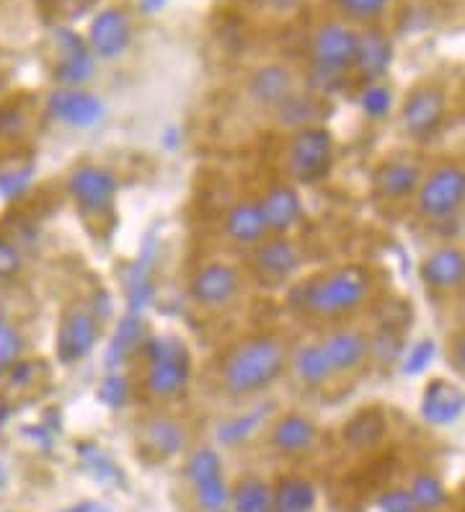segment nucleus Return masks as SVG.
Here are the masks:
<instances>
[{"label":"nucleus","mask_w":465,"mask_h":512,"mask_svg":"<svg viewBox=\"0 0 465 512\" xmlns=\"http://www.w3.org/2000/svg\"><path fill=\"white\" fill-rule=\"evenodd\" d=\"M31 182H34V166L29 161H11L0 166V200H21L29 192Z\"/></svg>","instance_id":"nucleus-35"},{"label":"nucleus","mask_w":465,"mask_h":512,"mask_svg":"<svg viewBox=\"0 0 465 512\" xmlns=\"http://www.w3.org/2000/svg\"><path fill=\"white\" fill-rule=\"evenodd\" d=\"M303 262V249L290 233H272L251 249V272L269 285H279L298 275Z\"/></svg>","instance_id":"nucleus-14"},{"label":"nucleus","mask_w":465,"mask_h":512,"mask_svg":"<svg viewBox=\"0 0 465 512\" xmlns=\"http://www.w3.org/2000/svg\"><path fill=\"white\" fill-rule=\"evenodd\" d=\"M52 47H55V63H52V78L57 86L86 88L96 75V57L88 50L86 39L60 26L52 32Z\"/></svg>","instance_id":"nucleus-17"},{"label":"nucleus","mask_w":465,"mask_h":512,"mask_svg":"<svg viewBox=\"0 0 465 512\" xmlns=\"http://www.w3.org/2000/svg\"><path fill=\"white\" fill-rule=\"evenodd\" d=\"M223 233L230 244L246 251L256 249L264 238L272 236L264 213H261L259 200H254V197H241L225 210Z\"/></svg>","instance_id":"nucleus-20"},{"label":"nucleus","mask_w":465,"mask_h":512,"mask_svg":"<svg viewBox=\"0 0 465 512\" xmlns=\"http://www.w3.org/2000/svg\"><path fill=\"white\" fill-rule=\"evenodd\" d=\"M143 342V319H140L137 313L124 316L117 326V334H114V339L109 342V350H106V365H109V368L122 365L127 357H132L140 350V344Z\"/></svg>","instance_id":"nucleus-29"},{"label":"nucleus","mask_w":465,"mask_h":512,"mask_svg":"<svg viewBox=\"0 0 465 512\" xmlns=\"http://www.w3.org/2000/svg\"><path fill=\"white\" fill-rule=\"evenodd\" d=\"M339 19L349 21L352 26H372L393 11L396 0H334Z\"/></svg>","instance_id":"nucleus-30"},{"label":"nucleus","mask_w":465,"mask_h":512,"mask_svg":"<svg viewBox=\"0 0 465 512\" xmlns=\"http://www.w3.org/2000/svg\"><path fill=\"white\" fill-rule=\"evenodd\" d=\"M316 502V487L303 476H287L274 487V512H313Z\"/></svg>","instance_id":"nucleus-28"},{"label":"nucleus","mask_w":465,"mask_h":512,"mask_svg":"<svg viewBox=\"0 0 465 512\" xmlns=\"http://www.w3.org/2000/svg\"><path fill=\"white\" fill-rule=\"evenodd\" d=\"M378 507L380 512H419L416 510L414 500H411L409 489L403 487H393L388 489V492L380 494Z\"/></svg>","instance_id":"nucleus-41"},{"label":"nucleus","mask_w":465,"mask_h":512,"mask_svg":"<svg viewBox=\"0 0 465 512\" xmlns=\"http://www.w3.org/2000/svg\"><path fill=\"white\" fill-rule=\"evenodd\" d=\"M24 269V254L8 236H0V285L19 280Z\"/></svg>","instance_id":"nucleus-39"},{"label":"nucleus","mask_w":465,"mask_h":512,"mask_svg":"<svg viewBox=\"0 0 465 512\" xmlns=\"http://www.w3.org/2000/svg\"><path fill=\"white\" fill-rule=\"evenodd\" d=\"M168 6V0H137V8L145 16H153V13H161Z\"/></svg>","instance_id":"nucleus-44"},{"label":"nucleus","mask_w":465,"mask_h":512,"mask_svg":"<svg viewBox=\"0 0 465 512\" xmlns=\"http://www.w3.org/2000/svg\"><path fill=\"white\" fill-rule=\"evenodd\" d=\"M225 512H228V510H225Z\"/></svg>","instance_id":"nucleus-47"},{"label":"nucleus","mask_w":465,"mask_h":512,"mask_svg":"<svg viewBox=\"0 0 465 512\" xmlns=\"http://www.w3.org/2000/svg\"><path fill=\"white\" fill-rule=\"evenodd\" d=\"M287 373L295 375V381L300 383L308 391H318V388L329 386L331 381H336L334 373H331V365L323 355L318 339L313 342L298 344L295 350H290V365H287Z\"/></svg>","instance_id":"nucleus-24"},{"label":"nucleus","mask_w":465,"mask_h":512,"mask_svg":"<svg viewBox=\"0 0 465 512\" xmlns=\"http://www.w3.org/2000/svg\"><path fill=\"white\" fill-rule=\"evenodd\" d=\"M344 438L352 448H367V445H375L383 438V425L375 417H360L354 419L349 430H344Z\"/></svg>","instance_id":"nucleus-38"},{"label":"nucleus","mask_w":465,"mask_h":512,"mask_svg":"<svg viewBox=\"0 0 465 512\" xmlns=\"http://www.w3.org/2000/svg\"><path fill=\"white\" fill-rule=\"evenodd\" d=\"M334 135L329 127L310 125L290 132L285 148V171L295 184H318L334 169Z\"/></svg>","instance_id":"nucleus-6"},{"label":"nucleus","mask_w":465,"mask_h":512,"mask_svg":"<svg viewBox=\"0 0 465 512\" xmlns=\"http://www.w3.org/2000/svg\"><path fill=\"white\" fill-rule=\"evenodd\" d=\"M406 489H409L411 500H414L416 510H419V512L445 510L447 489H445V484L437 479V476L422 471V474H416L414 479L409 481V487H406Z\"/></svg>","instance_id":"nucleus-32"},{"label":"nucleus","mask_w":465,"mask_h":512,"mask_svg":"<svg viewBox=\"0 0 465 512\" xmlns=\"http://www.w3.org/2000/svg\"><path fill=\"white\" fill-rule=\"evenodd\" d=\"M432 357H434V342L432 339H422V342H416L406 357H403V365L401 370L406 375H419L432 365Z\"/></svg>","instance_id":"nucleus-40"},{"label":"nucleus","mask_w":465,"mask_h":512,"mask_svg":"<svg viewBox=\"0 0 465 512\" xmlns=\"http://www.w3.org/2000/svg\"><path fill=\"white\" fill-rule=\"evenodd\" d=\"M305 0H264V6L274 13H292L303 6Z\"/></svg>","instance_id":"nucleus-43"},{"label":"nucleus","mask_w":465,"mask_h":512,"mask_svg":"<svg viewBox=\"0 0 465 512\" xmlns=\"http://www.w3.org/2000/svg\"><path fill=\"white\" fill-rule=\"evenodd\" d=\"M140 443L153 458H171L176 456L186 443V432L179 425V419L166 417V414H155L145 422L140 432Z\"/></svg>","instance_id":"nucleus-25"},{"label":"nucleus","mask_w":465,"mask_h":512,"mask_svg":"<svg viewBox=\"0 0 465 512\" xmlns=\"http://www.w3.org/2000/svg\"><path fill=\"white\" fill-rule=\"evenodd\" d=\"M370 298V269L362 264H339L300 280L290 293V306L313 321L341 324L360 313Z\"/></svg>","instance_id":"nucleus-2"},{"label":"nucleus","mask_w":465,"mask_h":512,"mask_svg":"<svg viewBox=\"0 0 465 512\" xmlns=\"http://www.w3.org/2000/svg\"><path fill=\"white\" fill-rule=\"evenodd\" d=\"M225 474L223 471V458L217 453L212 445H197V448L189 453L186 458V466H184V476L189 481V487L199 484V481H207L212 476H220Z\"/></svg>","instance_id":"nucleus-33"},{"label":"nucleus","mask_w":465,"mask_h":512,"mask_svg":"<svg viewBox=\"0 0 465 512\" xmlns=\"http://www.w3.org/2000/svg\"><path fill=\"white\" fill-rule=\"evenodd\" d=\"M194 492V502L202 512H225L228 510V500H230V487L228 481H225V474L212 476L207 481H199L192 487Z\"/></svg>","instance_id":"nucleus-37"},{"label":"nucleus","mask_w":465,"mask_h":512,"mask_svg":"<svg viewBox=\"0 0 465 512\" xmlns=\"http://www.w3.org/2000/svg\"><path fill=\"white\" fill-rule=\"evenodd\" d=\"M424 166L414 156L396 153L388 156L375 166L372 171V197L385 205H403V202H414L416 189L422 184Z\"/></svg>","instance_id":"nucleus-11"},{"label":"nucleus","mask_w":465,"mask_h":512,"mask_svg":"<svg viewBox=\"0 0 465 512\" xmlns=\"http://www.w3.org/2000/svg\"><path fill=\"white\" fill-rule=\"evenodd\" d=\"M463 300H465V290H463Z\"/></svg>","instance_id":"nucleus-46"},{"label":"nucleus","mask_w":465,"mask_h":512,"mask_svg":"<svg viewBox=\"0 0 465 512\" xmlns=\"http://www.w3.org/2000/svg\"><path fill=\"white\" fill-rule=\"evenodd\" d=\"M290 365V347L279 334L261 331L241 339L225 352L220 370H217V386L228 399L251 401L264 396L279 378L287 373Z\"/></svg>","instance_id":"nucleus-1"},{"label":"nucleus","mask_w":465,"mask_h":512,"mask_svg":"<svg viewBox=\"0 0 465 512\" xmlns=\"http://www.w3.org/2000/svg\"><path fill=\"white\" fill-rule=\"evenodd\" d=\"M298 73L285 63H267L251 70L246 81V96L259 109H274L298 91Z\"/></svg>","instance_id":"nucleus-19"},{"label":"nucleus","mask_w":465,"mask_h":512,"mask_svg":"<svg viewBox=\"0 0 465 512\" xmlns=\"http://www.w3.org/2000/svg\"><path fill=\"white\" fill-rule=\"evenodd\" d=\"M318 443V427L303 412H287L274 419L269 430V445L282 456H303Z\"/></svg>","instance_id":"nucleus-23"},{"label":"nucleus","mask_w":465,"mask_h":512,"mask_svg":"<svg viewBox=\"0 0 465 512\" xmlns=\"http://www.w3.org/2000/svg\"><path fill=\"white\" fill-rule=\"evenodd\" d=\"M419 412H422L424 422L432 427L455 425L465 412V391L453 381L432 378L422 391Z\"/></svg>","instance_id":"nucleus-22"},{"label":"nucleus","mask_w":465,"mask_h":512,"mask_svg":"<svg viewBox=\"0 0 465 512\" xmlns=\"http://www.w3.org/2000/svg\"><path fill=\"white\" fill-rule=\"evenodd\" d=\"M422 285L432 298L445 300L463 295L465 290V249L458 244H442L427 251L419 264Z\"/></svg>","instance_id":"nucleus-13"},{"label":"nucleus","mask_w":465,"mask_h":512,"mask_svg":"<svg viewBox=\"0 0 465 512\" xmlns=\"http://www.w3.org/2000/svg\"><path fill=\"white\" fill-rule=\"evenodd\" d=\"M140 388L150 401H174L192 381V355L174 337H150L140 344Z\"/></svg>","instance_id":"nucleus-4"},{"label":"nucleus","mask_w":465,"mask_h":512,"mask_svg":"<svg viewBox=\"0 0 465 512\" xmlns=\"http://www.w3.org/2000/svg\"><path fill=\"white\" fill-rule=\"evenodd\" d=\"M135 29H132V16L122 6L101 8L88 24L86 44L91 55L104 63H114L119 57L130 52Z\"/></svg>","instance_id":"nucleus-12"},{"label":"nucleus","mask_w":465,"mask_h":512,"mask_svg":"<svg viewBox=\"0 0 465 512\" xmlns=\"http://www.w3.org/2000/svg\"><path fill=\"white\" fill-rule=\"evenodd\" d=\"M323 99L316 94H310L308 88H298L295 94L287 96L277 109H274V119L279 127H285L287 132H295L300 127L321 125Z\"/></svg>","instance_id":"nucleus-26"},{"label":"nucleus","mask_w":465,"mask_h":512,"mask_svg":"<svg viewBox=\"0 0 465 512\" xmlns=\"http://www.w3.org/2000/svg\"><path fill=\"white\" fill-rule=\"evenodd\" d=\"M75 512H109V510H106V507H99V505H83V507H78Z\"/></svg>","instance_id":"nucleus-45"},{"label":"nucleus","mask_w":465,"mask_h":512,"mask_svg":"<svg viewBox=\"0 0 465 512\" xmlns=\"http://www.w3.org/2000/svg\"><path fill=\"white\" fill-rule=\"evenodd\" d=\"M416 215L427 223H447L465 207V166L458 161L434 163L424 169L422 184L414 197Z\"/></svg>","instance_id":"nucleus-5"},{"label":"nucleus","mask_w":465,"mask_h":512,"mask_svg":"<svg viewBox=\"0 0 465 512\" xmlns=\"http://www.w3.org/2000/svg\"><path fill=\"white\" fill-rule=\"evenodd\" d=\"M357 52V26L344 19H326L308 37L305 88L316 96H331L344 88L352 75Z\"/></svg>","instance_id":"nucleus-3"},{"label":"nucleus","mask_w":465,"mask_h":512,"mask_svg":"<svg viewBox=\"0 0 465 512\" xmlns=\"http://www.w3.org/2000/svg\"><path fill=\"white\" fill-rule=\"evenodd\" d=\"M24 357V334L11 319L0 316V378L11 375Z\"/></svg>","instance_id":"nucleus-36"},{"label":"nucleus","mask_w":465,"mask_h":512,"mask_svg":"<svg viewBox=\"0 0 465 512\" xmlns=\"http://www.w3.org/2000/svg\"><path fill=\"white\" fill-rule=\"evenodd\" d=\"M68 197L73 200L75 210L86 218H109L114 213L119 182L117 176L99 163H81L68 176Z\"/></svg>","instance_id":"nucleus-9"},{"label":"nucleus","mask_w":465,"mask_h":512,"mask_svg":"<svg viewBox=\"0 0 465 512\" xmlns=\"http://www.w3.org/2000/svg\"><path fill=\"white\" fill-rule=\"evenodd\" d=\"M259 207L269 225V233H292L303 223V197L298 187L290 182L269 184L259 197Z\"/></svg>","instance_id":"nucleus-21"},{"label":"nucleus","mask_w":465,"mask_h":512,"mask_svg":"<svg viewBox=\"0 0 465 512\" xmlns=\"http://www.w3.org/2000/svg\"><path fill=\"white\" fill-rule=\"evenodd\" d=\"M99 313L88 303L73 300L60 316V326H57L55 352L57 360L62 365L81 363L83 357L91 355V350L99 342Z\"/></svg>","instance_id":"nucleus-10"},{"label":"nucleus","mask_w":465,"mask_h":512,"mask_svg":"<svg viewBox=\"0 0 465 512\" xmlns=\"http://www.w3.org/2000/svg\"><path fill=\"white\" fill-rule=\"evenodd\" d=\"M450 363H453L455 373L465 378V326L455 331L450 339Z\"/></svg>","instance_id":"nucleus-42"},{"label":"nucleus","mask_w":465,"mask_h":512,"mask_svg":"<svg viewBox=\"0 0 465 512\" xmlns=\"http://www.w3.org/2000/svg\"><path fill=\"white\" fill-rule=\"evenodd\" d=\"M243 290L241 269L225 259L202 262L189 277V298L202 311H228Z\"/></svg>","instance_id":"nucleus-8"},{"label":"nucleus","mask_w":465,"mask_h":512,"mask_svg":"<svg viewBox=\"0 0 465 512\" xmlns=\"http://www.w3.org/2000/svg\"><path fill=\"white\" fill-rule=\"evenodd\" d=\"M447 119L445 88L432 81L416 83L398 107V130L414 143H427L442 130Z\"/></svg>","instance_id":"nucleus-7"},{"label":"nucleus","mask_w":465,"mask_h":512,"mask_svg":"<svg viewBox=\"0 0 465 512\" xmlns=\"http://www.w3.org/2000/svg\"><path fill=\"white\" fill-rule=\"evenodd\" d=\"M393 65V39L380 24L357 29V52H354L352 75L360 83L385 81Z\"/></svg>","instance_id":"nucleus-18"},{"label":"nucleus","mask_w":465,"mask_h":512,"mask_svg":"<svg viewBox=\"0 0 465 512\" xmlns=\"http://www.w3.org/2000/svg\"><path fill=\"white\" fill-rule=\"evenodd\" d=\"M228 512H274V487L259 476L241 479L230 489Z\"/></svg>","instance_id":"nucleus-27"},{"label":"nucleus","mask_w":465,"mask_h":512,"mask_svg":"<svg viewBox=\"0 0 465 512\" xmlns=\"http://www.w3.org/2000/svg\"><path fill=\"white\" fill-rule=\"evenodd\" d=\"M357 104H360V112L365 114L367 119H385L391 117L396 96H393V88L385 81L362 83Z\"/></svg>","instance_id":"nucleus-34"},{"label":"nucleus","mask_w":465,"mask_h":512,"mask_svg":"<svg viewBox=\"0 0 465 512\" xmlns=\"http://www.w3.org/2000/svg\"><path fill=\"white\" fill-rule=\"evenodd\" d=\"M44 112L55 119L57 125L70 130H91L104 117V101L88 88L55 86L44 99Z\"/></svg>","instance_id":"nucleus-16"},{"label":"nucleus","mask_w":465,"mask_h":512,"mask_svg":"<svg viewBox=\"0 0 465 512\" xmlns=\"http://www.w3.org/2000/svg\"><path fill=\"white\" fill-rule=\"evenodd\" d=\"M269 417V404H259V406H251L248 412H243L241 417H233L228 419V422H223V425L217 427L215 438L220 445H238L243 443V440H248L251 435H254L256 430H259L261 425H264V419Z\"/></svg>","instance_id":"nucleus-31"},{"label":"nucleus","mask_w":465,"mask_h":512,"mask_svg":"<svg viewBox=\"0 0 465 512\" xmlns=\"http://www.w3.org/2000/svg\"><path fill=\"white\" fill-rule=\"evenodd\" d=\"M318 344L329 360L336 381L360 373L370 360V334H365L357 326L334 324L326 334L318 337Z\"/></svg>","instance_id":"nucleus-15"}]
</instances>
